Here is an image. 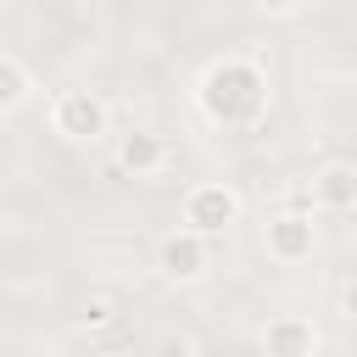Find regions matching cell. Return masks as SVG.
I'll use <instances>...</instances> for the list:
<instances>
[{"label": "cell", "instance_id": "1", "mask_svg": "<svg viewBox=\"0 0 357 357\" xmlns=\"http://www.w3.org/2000/svg\"><path fill=\"white\" fill-rule=\"evenodd\" d=\"M268 100H273L268 67L257 56H245V50L212 56L195 73V112L212 128H257L262 112H268Z\"/></svg>", "mask_w": 357, "mask_h": 357}, {"label": "cell", "instance_id": "2", "mask_svg": "<svg viewBox=\"0 0 357 357\" xmlns=\"http://www.w3.org/2000/svg\"><path fill=\"white\" fill-rule=\"evenodd\" d=\"M240 218H245V195H240L229 178H195V184H184V195H178V229H190V234H201V240L229 234Z\"/></svg>", "mask_w": 357, "mask_h": 357}, {"label": "cell", "instance_id": "3", "mask_svg": "<svg viewBox=\"0 0 357 357\" xmlns=\"http://www.w3.org/2000/svg\"><path fill=\"white\" fill-rule=\"evenodd\" d=\"M45 117H50V134L67 139V145H100V139L112 134V106H106V95H100V89H84V84L56 89L50 106H45Z\"/></svg>", "mask_w": 357, "mask_h": 357}, {"label": "cell", "instance_id": "4", "mask_svg": "<svg viewBox=\"0 0 357 357\" xmlns=\"http://www.w3.org/2000/svg\"><path fill=\"white\" fill-rule=\"evenodd\" d=\"M262 257L273 262V268H301V262H312V251H318V218L307 212V206H279L268 223H262Z\"/></svg>", "mask_w": 357, "mask_h": 357}, {"label": "cell", "instance_id": "5", "mask_svg": "<svg viewBox=\"0 0 357 357\" xmlns=\"http://www.w3.org/2000/svg\"><path fill=\"white\" fill-rule=\"evenodd\" d=\"M112 162H117V173H128V178H162V173H167V162H173V145H167V134H162V128L134 123V128H123V134H117Z\"/></svg>", "mask_w": 357, "mask_h": 357}, {"label": "cell", "instance_id": "6", "mask_svg": "<svg viewBox=\"0 0 357 357\" xmlns=\"http://www.w3.org/2000/svg\"><path fill=\"white\" fill-rule=\"evenodd\" d=\"M156 273L167 284H201L212 273V240H201L190 229H167L156 240Z\"/></svg>", "mask_w": 357, "mask_h": 357}, {"label": "cell", "instance_id": "7", "mask_svg": "<svg viewBox=\"0 0 357 357\" xmlns=\"http://www.w3.org/2000/svg\"><path fill=\"white\" fill-rule=\"evenodd\" d=\"M301 206H307L312 218H346V212L357 206V167H351L346 156L324 162V167L307 178V190H301Z\"/></svg>", "mask_w": 357, "mask_h": 357}, {"label": "cell", "instance_id": "8", "mask_svg": "<svg viewBox=\"0 0 357 357\" xmlns=\"http://www.w3.org/2000/svg\"><path fill=\"white\" fill-rule=\"evenodd\" d=\"M262 357H318V324L307 312H268L257 329Z\"/></svg>", "mask_w": 357, "mask_h": 357}, {"label": "cell", "instance_id": "9", "mask_svg": "<svg viewBox=\"0 0 357 357\" xmlns=\"http://www.w3.org/2000/svg\"><path fill=\"white\" fill-rule=\"evenodd\" d=\"M33 73H28V61L17 56V50H0V117H11V112H22L28 100H33Z\"/></svg>", "mask_w": 357, "mask_h": 357}, {"label": "cell", "instance_id": "10", "mask_svg": "<svg viewBox=\"0 0 357 357\" xmlns=\"http://www.w3.org/2000/svg\"><path fill=\"white\" fill-rule=\"evenodd\" d=\"M78 324H84V329H112V324H117V301L100 296V290L84 296V301H78Z\"/></svg>", "mask_w": 357, "mask_h": 357}, {"label": "cell", "instance_id": "11", "mask_svg": "<svg viewBox=\"0 0 357 357\" xmlns=\"http://www.w3.org/2000/svg\"><path fill=\"white\" fill-rule=\"evenodd\" d=\"M251 6H257L262 17H296V11H301V0H251Z\"/></svg>", "mask_w": 357, "mask_h": 357}, {"label": "cell", "instance_id": "12", "mask_svg": "<svg viewBox=\"0 0 357 357\" xmlns=\"http://www.w3.org/2000/svg\"><path fill=\"white\" fill-rule=\"evenodd\" d=\"M190 351H195L190 340H162V357H190Z\"/></svg>", "mask_w": 357, "mask_h": 357}, {"label": "cell", "instance_id": "13", "mask_svg": "<svg viewBox=\"0 0 357 357\" xmlns=\"http://www.w3.org/2000/svg\"><path fill=\"white\" fill-rule=\"evenodd\" d=\"M6 223H11V218H6V206H0V234H6Z\"/></svg>", "mask_w": 357, "mask_h": 357}]
</instances>
